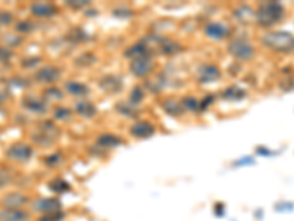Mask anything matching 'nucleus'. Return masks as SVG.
Returning <instances> with one entry per match:
<instances>
[{"label":"nucleus","instance_id":"obj_8","mask_svg":"<svg viewBox=\"0 0 294 221\" xmlns=\"http://www.w3.org/2000/svg\"><path fill=\"white\" fill-rule=\"evenodd\" d=\"M30 214L22 209L3 208L0 209V221H27Z\"/></svg>","mask_w":294,"mask_h":221},{"label":"nucleus","instance_id":"obj_16","mask_svg":"<svg viewBox=\"0 0 294 221\" xmlns=\"http://www.w3.org/2000/svg\"><path fill=\"white\" fill-rule=\"evenodd\" d=\"M49 187L52 189V192H56V193H65V192H69V190H71L69 183L65 182L63 179H55V180H52Z\"/></svg>","mask_w":294,"mask_h":221},{"label":"nucleus","instance_id":"obj_14","mask_svg":"<svg viewBox=\"0 0 294 221\" xmlns=\"http://www.w3.org/2000/svg\"><path fill=\"white\" fill-rule=\"evenodd\" d=\"M22 105H24L27 109L33 110V112H44V110H46L44 103H43L40 99L33 98V96H27V98H24Z\"/></svg>","mask_w":294,"mask_h":221},{"label":"nucleus","instance_id":"obj_20","mask_svg":"<svg viewBox=\"0 0 294 221\" xmlns=\"http://www.w3.org/2000/svg\"><path fill=\"white\" fill-rule=\"evenodd\" d=\"M63 218H65V214L62 211H55V212H49V214H41L38 221H62Z\"/></svg>","mask_w":294,"mask_h":221},{"label":"nucleus","instance_id":"obj_9","mask_svg":"<svg viewBox=\"0 0 294 221\" xmlns=\"http://www.w3.org/2000/svg\"><path fill=\"white\" fill-rule=\"evenodd\" d=\"M2 202H3V205H5V208L19 209L22 205H25V204L28 202V197L22 195V193L15 192V193L6 195V196L2 199Z\"/></svg>","mask_w":294,"mask_h":221},{"label":"nucleus","instance_id":"obj_30","mask_svg":"<svg viewBox=\"0 0 294 221\" xmlns=\"http://www.w3.org/2000/svg\"><path fill=\"white\" fill-rule=\"evenodd\" d=\"M275 209H277V211H280V212H282V211H291V209H294V205H293V204L275 205Z\"/></svg>","mask_w":294,"mask_h":221},{"label":"nucleus","instance_id":"obj_33","mask_svg":"<svg viewBox=\"0 0 294 221\" xmlns=\"http://www.w3.org/2000/svg\"><path fill=\"white\" fill-rule=\"evenodd\" d=\"M27 61H31V62L22 61V65H24V67H33L34 63H38V59H37V58H34V59H27Z\"/></svg>","mask_w":294,"mask_h":221},{"label":"nucleus","instance_id":"obj_6","mask_svg":"<svg viewBox=\"0 0 294 221\" xmlns=\"http://www.w3.org/2000/svg\"><path fill=\"white\" fill-rule=\"evenodd\" d=\"M36 209L40 214H49L55 211H61V201L55 197H44L36 202Z\"/></svg>","mask_w":294,"mask_h":221},{"label":"nucleus","instance_id":"obj_2","mask_svg":"<svg viewBox=\"0 0 294 221\" xmlns=\"http://www.w3.org/2000/svg\"><path fill=\"white\" fill-rule=\"evenodd\" d=\"M262 43L268 46L270 49L277 52H291L294 50V36L287 31H272L265 34L262 38Z\"/></svg>","mask_w":294,"mask_h":221},{"label":"nucleus","instance_id":"obj_28","mask_svg":"<svg viewBox=\"0 0 294 221\" xmlns=\"http://www.w3.org/2000/svg\"><path fill=\"white\" fill-rule=\"evenodd\" d=\"M11 56H12V52H11V50L6 49V48H2V46H0V62L8 61Z\"/></svg>","mask_w":294,"mask_h":221},{"label":"nucleus","instance_id":"obj_7","mask_svg":"<svg viewBox=\"0 0 294 221\" xmlns=\"http://www.w3.org/2000/svg\"><path fill=\"white\" fill-rule=\"evenodd\" d=\"M31 12L36 16H40V18H49V16H53L58 12V8L52 3H43V2H38V3H33L31 5Z\"/></svg>","mask_w":294,"mask_h":221},{"label":"nucleus","instance_id":"obj_29","mask_svg":"<svg viewBox=\"0 0 294 221\" xmlns=\"http://www.w3.org/2000/svg\"><path fill=\"white\" fill-rule=\"evenodd\" d=\"M88 5V2L86 0H83V2H77V3H74V2H68V6H71V8H75V9H80V8H84Z\"/></svg>","mask_w":294,"mask_h":221},{"label":"nucleus","instance_id":"obj_13","mask_svg":"<svg viewBox=\"0 0 294 221\" xmlns=\"http://www.w3.org/2000/svg\"><path fill=\"white\" fill-rule=\"evenodd\" d=\"M206 34H208L210 38H215V40H220L228 34V28L220 23H212V24H208L206 27Z\"/></svg>","mask_w":294,"mask_h":221},{"label":"nucleus","instance_id":"obj_21","mask_svg":"<svg viewBox=\"0 0 294 221\" xmlns=\"http://www.w3.org/2000/svg\"><path fill=\"white\" fill-rule=\"evenodd\" d=\"M55 117H56V120H69L71 118V110L68 108L61 106V108L55 110Z\"/></svg>","mask_w":294,"mask_h":221},{"label":"nucleus","instance_id":"obj_5","mask_svg":"<svg viewBox=\"0 0 294 221\" xmlns=\"http://www.w3.org/2000/svg\"><path fill=\"white\" fill-rule=\"evenodd\" d=\"M131 73L137 75V77H143L147 75L153 70V62L149 56H140V58H135L131 61Z\"/></svg>","mask_w":294,"mask_h":221},{"label":"nucleus","instance_id":"obj_24","mask_svg":"<svg viewBox=\"0 0 294 221\" xmlns=\"http://www.w3.org/2000/svg\"><path fill=\"white\" fill-rule=\"evenodd\" d=\"M13 16L12 13L6 12V11H0V25H8L12 23Z\"/></svg>","mask_w":294,"mask_h":221},{"label":"nucleus","instance_id":"obj_11","mask_svg":"<svg viewBox=\"0 0 294 221\" xmlns=\"http://www.w3.org/2000/svg\"><path fill=\"white\" fill-rule=\"evenodd\" d=\"M153 133H155V127L150 123H146V121H138L131 127V135L138 137V139L150 137Z\"/></svg>","mask_w":294,"mask_h":221},{"label":"nucleus","instance_id":"obj_17","mask_svg":"<svg viewBox=\"0 0 294 221\" xmlns=\"http://www.w3.org/2000/svg\"><path fill=\"white\" fill-rule=\"evenodd\" d=\"M66 90L74 95V96H84L88 93V89H87L84 84H81V83H75V81H69L68 84H66Z\"/></svg>","mask_w":294,"mask_h":221},{"label":"nucleus","instance_id":"obj_32","mask_svg":"<svg viewBox=\"0 0 294 221\" xmlns=\"http://www.w3.org/2000/svg\"><path fill=\"white\" fill-rule=\"evenodd\" d=\"M59 158H61V157H59V155H58V153H56V155H55V157H50V158H47V160H46V162H47V164H49V165H52V164H53V165H55V164H56V162H58V161H59Z\"/></svg>","mask_w":294,"mask_h":221},{"label":"nucleus","instance_id":"obj_26","mask_svg":"<svg viewBox=\"0 0 294 221\" xmlns=\"http://www.w3.org/2000/svg\"><path fill=\"white\" fill-rule=\"evenodd\" d=\"M183 105L187 108V109L194 110L197 108V102L193 98H185L183 100Z\"/></svg>","mask_w":294,"mask_h":221},{"label":"nucleus","instance_id":"obj_31","mask_svg":"<svg viewBox=\"0 0 294 221\" xmlns=\"http://www.w3.org/2000/svg\"><path fill=\"white\" fill-rule=\"evenodd\" d=\"M215 212H216V215L222 217V215H224V212H225L224 205H222V204H216V205H215Z\"/></svg>","mask_w":294,"mask_h":221},{"label":"nucleus","instance_id":"obj_1","mask_svg":"<svg viewBox=\"0 0 294 221\" xmlns=\"http://www.w3.org/2000/svg\"><path fill=\"white\" fill-rule=\"evenodd\" d=\"M284 16V8L278 2H268L259 6L256 12V19L262 27H272L280 23Z\"/></svg>","mask_w":294,"mask_h":221},{"label":"nucleus","instance_id":"obj_12","mask_svg":"<svg viewBox=\"0 0 294 221\" xmlns=\"http://www.w3.org/2000/svg\"><path fill=\"white\" fill-rule=\"evenodd\" d=\"M219 77V68L215 67V65H205L199 70V78L200 81L203 83H208V81H213Z\"/></svg>","mask_w":294,"mask_h":221},{"label":"nucleus","instance_id":"obj_19","mask_svg":"<svg viewBox=\"0 0 294 221\" xmlns=\"http://www.w3.org/2000/svg\"><path fill=\"white\" fill-rule=\"evenodd\" d=\"M244 90H241V89H238V87H231V89H228V90L224 93V98L238 100V99L244 98Z\"/></svg>","mask_w":294,"mask_h":221},{"label":"nucleus","instance_id":"obj_4","mask_svg":"<svg viewBox=\"0 0 294 221\" xmlns=\"http://www.w3.org/2000/svg\"><path fill=\"white\" fill-rule=\"evenodd\" d=\"M6 157L9 160L18 161V162H25L33 158V147L27 143H13L8 147Z\"/></svg>","mask_w":294,"mask_h":221},{"label":"nucleus","instance_id":"obj_22","mask_svg":"<svg viewBox=\"0 0 294 221\" xmlns=\"http://www.w3.org/2000/svg\"><path fill=\"white\" fill-rule=\"evenodd\" d=\"M15 28H16V31H19V33H30V31L33 30V24L28 23V21H21V23L16 24Z\"/></svg>","mask_w":294,"mask_h":221},{"label":"nucleus","instance_id":"obj_25","mask_svg":"<svg viewBox=\"0 0 294 221\" xmlns=\"http://www.w3.org/2000/svg\"><path fill=\"white\" fill-rule=\"evenodd\" d=\"M143 96H144V93L141 92V89H140V87H135L134 90H133V93H131V100H133L134 103H138V102L143 100Z\"/></svg>","mask_w":294,"mask_h":221},{"label":"nucleus","instance_id":"obj_10","mask_svg":"<svg viewBox=\"0 0 294 221\" xmlns=\"http://www.w3.org/2000/svg\"><path fill=\"white\" fill-rule=\"evenodd\" d=\"M59 78V71L55 67H43L36 73V80L40 83H53Z\"/></svg>","mask_w":294,"mask_h":221},{"label":"nucleus","instance_id":"obj_23","mask_svg":"<svg viewBox=\"0 0 294 221\" xmlns=\"http://www.w3.org/2000/svg\"><path fill=\"white\" fill-rule=\"evenodd\" d=\"M47 98H55V99H62V92L58 89V87H50L46 90V93H44Z\"/></svg>","mask_w":294,"mask_h":221},{"label":"nucleus","instance_id":"obj_3","mask_svg":"<svg viewBox=\"0 0 294 221\" xmlns=\"http://www.w3.org/2000/svg\"><path fill=\"white\" fill-rule=\"evenodd\" d=\"M228 52L235 56L237 59H241V61H247L250 58H253L255 55V49L252 48L250 43H247L246 40H233L228 46Z\"/></svg>","mask_w":294,"mask_h":221},{"label":"nucleus","instance_id":"obj_18","mask_svg":"<svg viewBox=\"0 0 294 221\" xmlns=\"http://www.w3.org/2000/svg\"><path fill=\"white\" fill-rule=\"evenodd\" d=\"M75 109H77V112L80 115H84V117H93L96 114V108L91 103H88V102H80L75 106Z\"/></svg>","mask_w":294,"mask_h":221},{"label":"nucleus","instance_id":"obj_27","mask_svg":"<svg viewBox=\"0 0 294 221\" xmlns=\"http://www.w3.org/2000/svg\"><path fill=\"white\" fill-rule=\"evenodd\" d=\"M11 183V175L8 172L0 171V189Z\"/></svg>","mask_w":294,"mask_h":221},{"label":"nucleus","instance_id":"obj_15","mask_svg":"<svg viewBox=\"0 0 294 221\" xmlns=\"http://www.w3.org/2000/svg\"><path fill=\"white\" fill-rule=\"evenodd\" d=\"M97 143L100 146H106V147H115L119 146L122 143V140L119 137L113 135H102L97 139Z\"/></svg>","mask_w":294,"mask_h":221}]
</instances>
